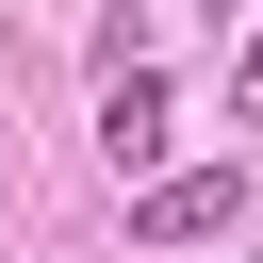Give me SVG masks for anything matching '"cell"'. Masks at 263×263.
<instances>
[{"instance_id":"7a4b0ae2","label":"cell","mask_w":263,"mask_h":263,"mask_svg":"<svg viewBox=\"0 0 263 263\" xmlns=\"http://www.w3.org/2000/svg\"><path fill=\"white\" fill-rule=\"evenodd\" d=\"M99 148H115L132 181L164 164V66H148V49H132V66H99Z\"/></svg>"},{"instance_id":"6da1fadb","label":"cell","mask_w":263,"mask_h":263,"mask_svg":"<svg viewBox=\"0 0 263 263\" xmlns=\"http://www.w3.org/2000/svg\"><path fill=\"white\" fill-rule=\"evenodd\" d=\"M230 214H247V164H164V181L132 197V230H148V247H214Z\"/></svg>"},{"instance_id":"3957f363","label":"cell","mask_w":263,"mask_h":263,"mask_svg":"<svg viewBox=\"0 0 263 263\" xmlns=\"http://www.w3.org/2000/svg\"><path fill=\"white\" fill-rule=\"evenodd\" d=\"M230 115H247V132H263V33H247V49H230Z\"/></svg>"},{"instance_id":"277c9868","label":"cell","mask_w":263,"mask_h":263,"mask_svg":"<svg viewBox=\"0 0 263 263\" xmlns=\"http://www.w3.org/2000/svg\"><path fill=\"white\" fill-rule=\"evenodd\" d=\"M197 16H230V0H197Z\"/></svg>"}]
</instances>
